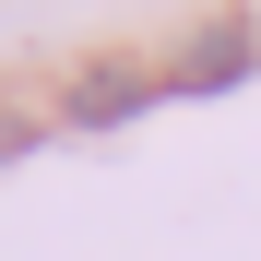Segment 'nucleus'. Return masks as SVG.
Here are the masks:
<instances>
[{"label": "nucleus", "mask_w": 261, "mask_h": 261, "mask_svg": "<svg viewBox=\"0 0 261 261\" xmlns=\"http://www.w3.org/2000/svg\"><path fill=\"white\" fill-rule=\"evenodd\" d=\"M261 71V24H202V48H190V71H178V95H226V83H249Z\"/></svg>", "instance_id": "nucleus-2"}, {"label": "nucleus", "mask_w": 261, "mask_h": 261, "mask_svg": "<svg viewBox=\"0 0 261 261\" xmlns=\"http://www.w3.org/2000/svg\"><path fill=\"white\" fill-rule=\"evenodd\" d=\"M154 107V83L130 71V60H95V71H71V95H60V119L71 130H107V119H143Z\"/></svg>", "instance_id": "nucleus-1"}]
</instances>
